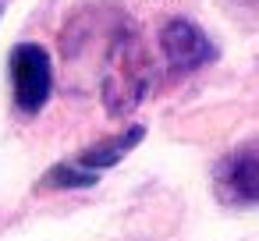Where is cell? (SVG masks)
<instances>
[{
    "mask_svg": "<svg viewBox=\"0 0 259 241\" xmlns=\"http://www.w3.org/2000/svg\"><path fill=\"white\" fill-rule=\"evenodd\" d=\"M100 32H103L100 100L110 117H124L146 100V92L153 85V64H149L142 36L128 22V15L110 8V22H103Z\"/></svg>",
    "mask_w": 259,
    "mask_h": 241,
    "instance_id": "obj_1",
    "label": "cell"
},
{
    "mask_svg": "<svg viewBox=\"0 0 259 241\" xmlns=\"http://www.w3.org/2000/svg\"><path fill=\"white\" fill-rule=\"evenodd\" d=\"M8 75H11V92H15V107L25 117H36L50 92H54V61L47 54V46L39 43H18L8 54Z\"/></svg>",
    "mask_w": 259,
    "mask_h": 241,
    "instance_id": "obj_2",
    "label": "cell"
},
{
    "mask_svg": "<svg viewBox=\"0 0 259 241\" xmlns=\"http://www.w3.org/2000/svg\"><path fill=\"white\" fill-rule=\"evenodd\" d=\"M160 50H163V61L174 75H192V71L217 61L213 39L192 18H170L160 29Z\"/></svg>",
    "mask_w": 259,
    "mask_h": 241,
    "instance_id": "obj_3",
    "label": "cell"
},
{
    "mask_svg": "<svg viewBox=\"0 0 259 241\" xmlns=\"http://www.w3.org/2000/svg\"><path fill=\"white\" fill-rule=\"evenodd\" d=\"M213 191L227 206H259V146L227 153L213 170Z\"/></svg>",
    "mask_w": 259,
    "mask_h": 241,
    "instance_id": "obj_4",
    "label": "cell"
},
{
    "mask_svg": "<svg viewBox=\"0 0 259 241\" xmlns=\"http://www.w3.org/2000/svg\"><path fill=\"white\" fill-rule=\"evenodd\" d=\"M142 138H146V124H128L124 131H117V135H110V138H100V142H93V146H85L78 156H71V163H78L82 170L103 174V170L117 167L132 149H139Z\"/></svg>",
    "mask_w": 259,
    "mask_h": 241,
    "instance_id": "obj_5",
    "label": "cell"
},
{
    "mask_svg": "<svg viewBox=\"0 0 259 241\" xmlns=\"http://www.w3.org/2000/svg\"><path fill=\"white\" fill-rule=\"evenodd\" d=\"M93 184H100V174L96 170H82L78 163L61 160V163H54L39 177L36 191H71V188H93Z\"/></svg>",
    "mask_w": 259,
    "mask_h": 241,
    "instance_id": "obj_6",
    "label": "cell"
},
{
    "mask_svg": "<svg viewBox=\"0 0 259 241\" xmlns=\"http://www.w3.org/2000/svg\"><path fill=\"white\" fill-rule=\"evenodd\" d=\"M0 4H4V0H0Z\"/></svg>",
    "mask_w": 259,
    "mask_h": 241,
    "instance_id": "obj_7",
    "label": "cell"
}]
</instances>
